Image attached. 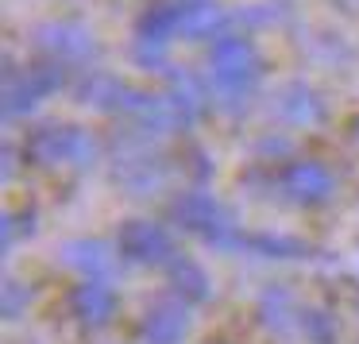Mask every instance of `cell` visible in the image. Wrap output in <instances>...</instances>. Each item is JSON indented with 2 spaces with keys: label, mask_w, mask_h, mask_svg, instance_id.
Masks as SVG:
<instances>
[{
  "label": "cell",
  "mask_w": 359,
  "mask_h": 344,
  "mask_svg": "<svg viewBox=\"0 0 359 344\" xmlns=\"http://www.w3.org/2000/svg\"><path fill=\"white\" fill-rule=\"evenodd\" d=\"M24 159L39 171H86L97 155H101V143H97L93 132L78 124H66V120H47V124L32 128L24 135Z\"/></svg>",
  "instance_id": "cell-1"
},
{
  "label": "cell",
  "mask_w": 359,
  "mask_h": 344,
  "mask_svg": "<svg viewBox=\"0 0 359 344\" xmlns=\"http://www.w3.org/2000/svg\"><path fill=\"white\" fill-rule=\"evenodd\" d=\"M170 220L182 228V232L197 236V240L212 244V248H243L248 244V232L232 220V213L224 209L217 194L194 186L182 190L178 197L170 201Z\"/></svg>",
  "instance_id": "cell-2"
},
{
  "label": "cell",
  "mask_w": 359,
  "mask_h": 344,
  "mask_svg": "<svg viewBox=\"0 0 359 344\" xmlns=\"http://www.w3.org/2000/svg\"><path fill=\"white\" fill-rule=\"evenodd\" d=\"M209 78L217 93L243 101L263 78V55L243 32H224L209 43Z\"/></svg>",
  "instance_id": "cell-3"
},
{
  "label": "cell",
  "mask_w": 359,
  "mask_h": 344,
  "mask_svg": "<svg viewBox=\"0 0 359 344\" xmlns=\"http://www.w3.org/2000/svg\"><path fill=\"white\" fill-rule=\"evenodd\" d=\"M66 86V62L50 55H35L32 62H12L4 66V117L20 120L35 112L47 97H55Z\"/></svg>",
  "instance_id": "cell-4"
},
{
  "label": "cell",
  "mask_w": 359,
  "mask_h": 344,
  "mask_svg": "<svg viewBox=\"0 0 359 344\" xmlns=\"http://www.w3.org/2000/svg\"><path fill=\"white\" fill-rule=\"evenodd\" d=\"M116 251H120V259H128L135 267H170L182 256L170 228L147 217H128L116 228Z\"/></svg>",
  "instance_id": "cell-5"
},
{
  "label": "cell",
  "mask_w": 359,
  "mask_h": 344,
  "mask_svg": "<svg viewBox=\"0 0 359 344\" xmlns=\"http://www.w3.org/2000/svg\"><path fill=\"white\" fill-rule=\"evenodd\" d=\"M274 186H278V194L286 197L290 205H297V209H320L325 201H332L336 194V174L328 171L320 159H290V163L278 166V174H274Z\"/></svg>",
  "instance_id": "cell-6"
},
{
  "label": "cell",
  "mask_w": 359,
  "mask_h": 344,
  "mask_svg": "<svg viewBox=\"0 0 359 344\" xmlns=\"http://www.w3.org/2000/svg\"><path fill=\"white\" fill-rule=\"evenodd\" d=\"M194 305L182 302L178 294H163L143 310L140 317V340L143 344H182L194 325Z\"/></svg>",
  "instance_id": "cell-7"
},
{
  "label": "cell",
  "mask_w": 359,
  "mask_h": 344,
  "mask_svg": "<svg viewBox=\"0 0 359 344\" xmlns=\"http://www.w3.org/2000/svg\"><path fill=\"white\" fill-rule=\"evenodd\" d=\"M116 305H120V294L109 279H78L66 294V313L81 329H104L116 317Z\"/></svg>",
  "instance_id": "cell-8"
},
{
  "label": "cell",
  "mask_w": 359,
  "mask_h": 344,
  "mask_svg": "<svg viewBox=\"0 0 359 344\" xmlns=\"http://www.w3.org/2000/svg\"><path fill=\"white\" fill-rule=\"evenodd\" d=\"M39 55H50L58 62H93L97 58V43L86 27L74 24H55V27H39Z\"/></svg>",
  "instance_id": "cell-9"
},
{
  "label": "cell",
  "mask_w": 359,
  "mask_h": 344,
  "mask_svg": "<svg viewBox=\"0 0 359 344\" xmlns=\"http://www.w3.org/2000/svg\"><path fill=\"white\" fill-rule=\"evenodd\" d=\"M228 32V16L217 0H178V39H217Z\"/></svg>",
  "instance_id": "cell-10"
},
{
  "label": "cell",
  "mask_w": 359,
  "mask_h": 344,
  "mask_svg": "<svg viewBox=\"0 0 359 344\" xmlns=\"http://www.w3.org/2000/svg\"><path fill=\"white\" fill-rule=\"evenodd\" d=\"M116 244L104 240H70L62 244V263L70 267L78 279H109L112 259H116Z\"/></svg>",
  "instance_id": "cell-11"
},
{
  "label": "cell",
  "mask_w": 359,
  "mask_h": 344,
  "mask_svg": "<svg viewBox=\"0 0 359 344\" xmlns=\"http://www.w3.org/2000/svg\"><path fill=\"white\" fill-rule=\"evenodd\" d=\"M166 274H170V294H178L182 302H189V305L209 302L212 282H209V271H205V267L197 263V259L178 256L170 267H166Z\"/></svg>",
  "instance_id": "cell-12"
},
{
  "label": "cell",
  "mask_w": 359,
  "mask_h": 344,
  "mask_svg": "<svg viewBox=\"0 0 359 344\" xmlns=\"http://www.w3.org/2000/svg\"><path fill=\"white\" fill-rule=\"evenodd\" d=\"M128 93H132V89H128L124 81L112 78V74H101V70H93L78 86V101L89 105V109H101V112H120L128 101Z\"/></svg>",
  "instance_id": "cell-13"
},
{
  "label": "cell",
  "mask_w": 359,
  "mask_h": 344,
  "mask_svg": "<svg viewBox=\"0 0 359 344\" xmlns=\"http://www.w3.org/2000/svg\"><path fill=\"white\" fill-rule=\"evenodd\" d=\"M243 248L259 251V256H271V259H305L309 256V244L290 240V236H248Z\"/></svg>",
  "instance_id": "cell-14"
},
{
  "label": "cell",
  "mask_w": 359,
  "mask_h": 344,
  "mask_svg": "<svg viewBox=\"0 0 359 344\" xmlns=\"http://www.w3.org/2000/svg\"><path fill=\"white\" fill-rule=\"evenodd\" d=\"M297 325L313 344H336V321L325 310H297Z\"/></svg>",
  "instance_id": "cell-15"
},
{
  "label": "cell",
  "mask_w": 359,
  "mask_h": 344,
  "mask_svg": "<svg viewBox=\"0 0 359 344\" xmlns=\"http://www.w3.org/2000/svg\"><path fill=\"white\" fill-rule=\"evenodd\" d=\"M20 228H24L27 236L35 232V209H24V213H4V248H16Z\"/></svg>",
  "instance_id": "cell-16"
},
{
  "label": "cell",
  "mask_w": 359,
  "mask_h": 344,
  "mask_svg": "<svg viewBox=\"0 0 359 344\" xmlns=\"http://www.w3.org/2000/svg\"><path fill=\"white\" fill-rule=\"evenodd\" d=\"M32 305V290H20V282L16 279H8L4 282V317H20V313Z\"/></svg>",
  "instance_id": "cell-17"
},
{
  "label": "cell",
  "mask_w": 359,
  "mask_h": 344,
  "mask_svg": "<svg viewBox=\"0 0 359 344\" xmlns=\"http://www.w3.org/2000/svg\"><path fill=\"white\" fill-rule=\"evenodd\" d=\"M348 132H351V140H355V143H359V112H355V117H351V120H348Z\"/></svg>",
  "instance_id": "cell-18"
}]
</instances>
